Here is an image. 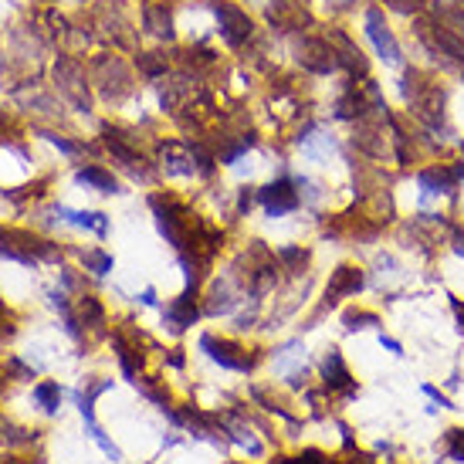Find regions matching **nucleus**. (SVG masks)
I'll return each mask as SVG.
<instances>
[{
    "label": "nucleus",
    "mask_w": 464,
    "mask_h": 464,
    "mask_svg": "<svg viewBox=\"0 0 464 464\" xmlns=\"http://www.w3.org/2000/svg\"><path fill=\"white\" fill-rule=\"evenodd\" d=\"M366 31H370V38H373V44H376V51L387 58L390 65H396V61H400V48H396L393 34L387 31L383 14H380L376 7H370V10H366Z\"/></svg>",
    "instance_id": "obj_1"
},
{
    "label": "nucleus",
    "mask_w": 464,
    "mask_h": 464,
    "mask_svg": "<svg viewBox=\"0 0 464 464\" xmlns=\"http://www.w3.org/2000/svg\"><path fill=\"white\" fill-rule=\"evenodd\" d=\"M261 203H265V210H268L271 217H278V214H288V210H295L299 207V194L292 190V183H271L261 190Z\"/></svg>",
    "instance_id": "obj_2"
},
{
    "label": "nucleus",
    "mask_w": 464,
    "mask_h": 464,
    "mask_svg": "<svg viewBox=\"0 0 464 464\" xmlns=\"http://www.w3.org/2000/svg\"><path fill=\"white\" fill-rule=\"evenodd\" d=\"M299 61H302L309 72H319V75H325V72L336 68L332 48H329L325 41H305V44L299 48Z\"/></svg>",
    "instance_id": "obj_3"
},
{
    "label": "nucleus",
    "mask_w": 464,
    "mask_h": 464,
    "mask_svg": "<svg viewBox=\"0 0 464 464\" xmlns=\"http://www.w3.org/2000/svg\"><path fill=\"white\" fill-rule=\"evenodd\" d=\"M200 346L210 352V359L214 363H221V366H228V370H251V359L248 356H241V349L234 346V343H217V339H210V336H203V343Z\"/></svg>",
    "instance_id": "obj_4"
},
{
    "label": "nucleus",
    "mask_w": 464,
    "mask_h": 464,
    "mask_svg": "<svg viewBox=\"0 0 464 464\" xmlns=\"http://www.w3.org/2000/svg\"><path fill=\"white\" fill-rule=\"evenodd\" d=\"M217 17H221V31H224V38L231 41V44H241V41L251 34V21L237 10V7H217Z\"/></svg>",
    "instance_id": "obj_5"
},
{
    "label": "nucleus",
    "mask_w": 464,
    "mask_h": 464,
    "mask_svg": "<svg viewBox=\"0 0 464 464\" xmlns=\"http://www.w3.org/2000/svg\"><path fill=\"white\" fill-rule=\"evenodd\" d=\"M363 288V271L359 268H339L332 274V281H329V299H346V295H356Z\"/></svg>",
    "instance_id": "obj_6"
},
{
    "label": "nucleus",
    "mask_w": 464,
    "mask_h": 464,
    "mask_svg": "<svg viewBox=\"0 0 464 464\" xmlns=\"http://www.w3.org/2000/svg\"><path fill=\"white\" fill-rule=\"evenodd\" d=\"M322 373H325V383L332 390H349L352 387V376H349L346 363H343V356L332 349L329 356H325V363H322Z\"/></svg>",
    "instance_id": "obj_7"
},
{
    "label": "nucleus",
    "mask_w": 464,
    "mask_h": 464,
    "mask_svg": "<svg viewBox=\"0 0 464 464\" xmlns=\"http://www.w3.org/2000/svg\"><path fill=\"white\" fill-rule=\"evenodd\" d=\"M166 319L173 322V329L180 332V329H187V325H194L196 322V305L190 295H183V299H176L170 309H166Z\"/></svg>",
    "instance_id": "obj_8"
},
{
    "label": "nucleus",
    "mask_w": 464,
    "mask_h": 464,
    "mask_svg": "<svg viewBox=\"0 0 464 464\" xmlns=\"http://www.w3.org/2000/svg\"><path fill=\"white\" fill-rule=\"evenodd\" d=\"M163 159H166V166H170L173 173H194V166H190L194 150H183V146L170 143V146H163Z\"/></svg>",
    "instance_id": "obj_9"
},
{
    "label": "nucleus",
    "mask_w": 464,
    "mask_h": 464,
    "mask_svg": "<svg viewBox=\"0 0 464 464\" xmlns=\"http://www.w3.org/2000/svg\"><path fill=\"white\" fill-rule=\"evenodd\" d=\"M78 180H81V183H92V187H99L102 194H112V190H116V180H112L109 173L95 170V166H85V170H78Z\"/></svg>",
    "instance_id": "obj_10"
},
{
    "label": "nucleus",
    "mask_w": 464,
    "mask_h": 464,
    "mask_svg": "<svg viewBox=\"0 0 464 464\" xmlns=\"http://www.w3.org/2000/svg\"><path fill=\"white\" fill-rule=\"evenodd\" d=\"M146 24H150V31H156V34H163V38H173V28H170V14H166L163 7H156V3H150V7H146Z\"/></svg>",
    "instance_id": "obj_11"
},
{
    "label": "nucleus",
    "mask_w": 464,
    "mask_h": 464,
    "mask_svg": "<svg viewBox=\"0 0 464 464\" xmlns=\"http://www.w3.org/2000/svg\"><path fill=\"white\" fill-rule=\"evenodd\" d=\"M434 41H437V48L441 51H447L451 58H458V61H464V41H458L454 34H447V31H434Z\"/></svg>",
    "instance_id": "obj_12"
},
{
    "label": "nucleus",
    "mask_w": 464,
    "mask_h": 464,
    "mask_svg": "<svg viewBox=\"0 0 464 464\" xmlns=\"http://www.w3.org/2000/svg\"><path fill=\"white\" fill-rule=\"evenodd\" d=\"M34 396H38V403L48 410V414H54V410H58L61 393H58V387H54V383H41V387L34 390Z\"/></svg>",
    "instance_id": "obj_13"
},
{
    "label": "nucleus",
    "mask_w": 464,
    "mask_h": 464,
    "mask_svg": "<svg viewBox=\"0 0 464 464\" xmlns=\"http://www.w3.org/2000/svg\"><path fill=\"white\" fill-rule=\"evenodd\" d=\"M85 265L95 271V274H105V271H112V254H105V251H88V254H85Z\"/></svg>",
    "instance_id": "obj_14"
},
{
    "label": "nucleus",
    "mask_w": 464,
    "mask_h": 464,
    "mask_svg": "<svg viewBox=\"0 0 464 464\" xmlns=\"http://www.w3.org/2000/svg\"><path fill=\"white\" fill-rule=\"evenodd\" d=\"M68 217L75 221L78 228H92V231H99V234H105V228H109L102 214H68Z\"/></svg>",
    "instance_id": "obj_15"
},
{
    "label": "nucleus",
    "mask_w": 464,
    "mask_h": 464,
    "mask_svg": "<svg viewBox=\"0 0 464 464\" xmlns=\"http://www.w3.org/2000/svg\"><path fill=\"white\" fill-rule=\"evenodd\" d=\"M139 68H143L146 75H159V72H166V61L150 51V54H139Z\"/></svg>",
    "instance_id": "obj_16"
},
{
    "label": "nucleus",
    "mask_w": 464,
    "mask_h": 464,
    "mask_svg": "<svg viewBox=\"0 0 464 464\" xmlns=\"http://www.w3.org/2000/svg\"><path fill=\"white\" fill-rule=\"evenodd\" d=\"M447 451L454 461H464V430H451L447 434Z\"/></svg>",
    "instance_id": "obj_17"
},
{
    "label": "nucleus",
    "mask_w": 464,
    "mask_h": 464,
    "mask_svg": "<svg viewBox=\"0 0 464 464\" xmlns=\"http://www.w3.org/2000/svg\"><path fill=\"white\" fill-rule=\"evenodd\" d=\"M295 464H332L322 451H302L299 458H295Z\"/></svg>",
    "instance_id": "obj_18"
},
{
    "label": "nucleus",
    "mask_w": 464,
    "mask_h": 464,
    "mask_svg": "<svg viewBox=\"0 0 464 464\" xmlns=\"http://www.w3.org/2000/svg\"><path fill=\"white\" fill-rule=\"evenodd\" d=\"M44 136H48V143H54L58 150H65V153H78L75 143H68V139H61V136H51V132H44Z\"/></svg>",
    "instance_id": "obj_19"
},
{
    "label": "nucleus",
    "mask_w": 464,
    "mask_h": 464,
    "mask_svg": "<svg viewBox=\"0 0 464 464\" xmlns=\"http://www.w3.org/2000/svg\"><path fill=\"white\" fill-rule=\"evenodd\" d=\"M424 393H427V396H430V400H437V407H451V400H447L444 393H437V390L430 387V383H427V387H424Z\"/></svg>",
    "instance_id": "obj_20"
},
{
    "label": "nucleus",
    "mask_w": 464,
    "mask_h": 464,
    "mask_svg": "<svg viewBox=\"0 0 464 464\" xmlns=\"http://www.w3.org/2000/svg\"><path fill=\"white\" fill-rule=\"evenodd\" d=\"M390 3H393V7H396V10H403V14H410V10H414V7H417V3H414V0H390Z\"/></svg>",
    "instance_id": "obj_21"
},
{
    "label": "nucleus",
    "mask_w": 464,
    "mask_h": 464,
    "mask_svg": "<svg viewBox=\"0 0 464 464\" xmlns=\"http://www.w3.org/2000/svg\"><path fill=\"white\" fill-rule=\"evenodd\" d=\"M380 343H383L390 352H400V343H396V339H380Z\"/></svg>",
    "instance_id": "obj_22"
},
{
    "label": "nucleus",
    "mask_w": 464,
    "mask_h": 464,
    "mask_svg": "<svg viewBox=\"0 0 464 464\" xmlns=\"http://www.w3.org/2000/svg\"><path fill=\"white\" fill-rule=\"evenodd\" d=\"M349 464H376V461H370L366 454H356V458H352V461H349Z\"/></svg>",
    "instance_id": "obj_23"
},
{
    "label": "nucleus",
    "mask_w": 464,
    "mask_h": 464,
    "mask_svg": "<svg viewBox=\"0 0 464 464\" xmlns=\"http://www.w3.org/2000/svg\"><path fill=\"white\" fill-rule=\"evenodd\" d=\"M143 302H146V305H156V292H143Z\"/></svg>",
    "instance_id": "obj_24"
},
{
    "label": "nucleus",
    "mask_w": 464,
    "mask_h": 464,
    "mask_svg": "<svg viewBox=\"0 0 464 464\" xmlns=\"http://www.w3.org/2000/svg\"><path fill=\"white\" fill-rule=\"evenodd\" d=\"M454 312H458V319L464 322V305H461V302H454Z\"/></svg>",
    "instance_id": "obj_25"
}]
</instances>
